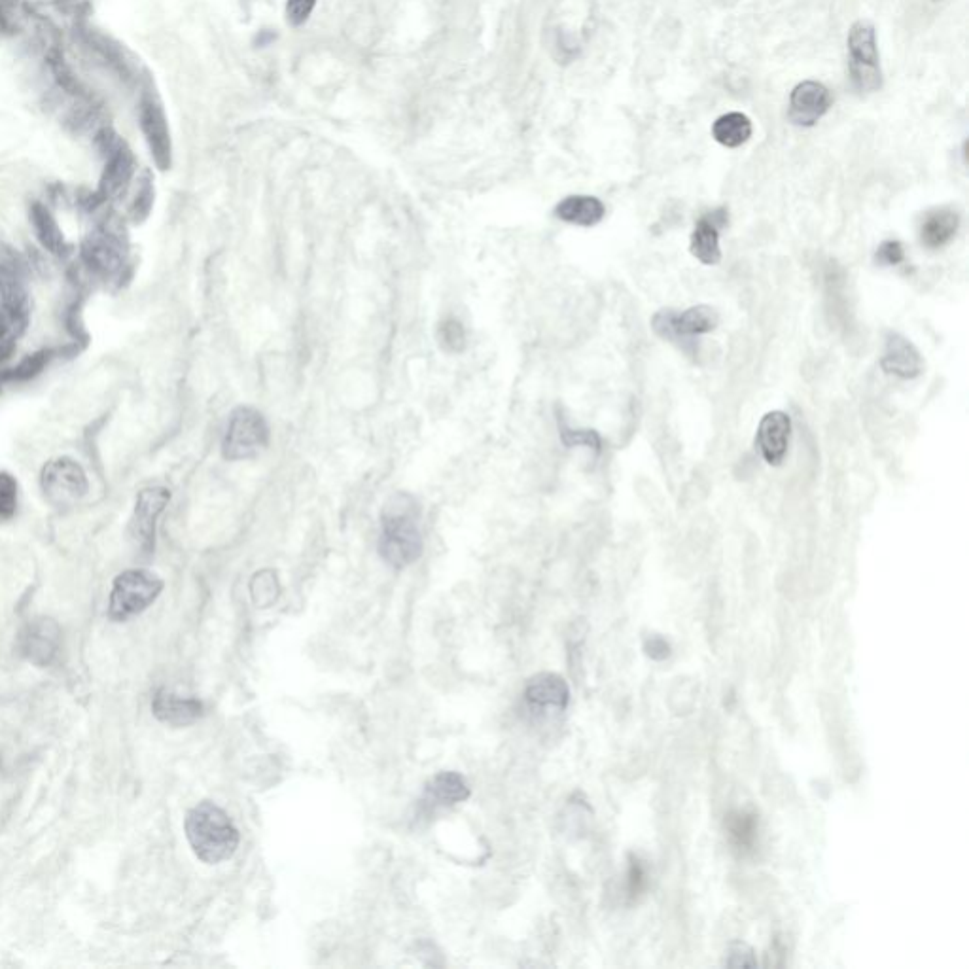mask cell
<instances>
[{"label": "cell", "mask_w": 969, "mask_h": 969, "mask_svg": "<svg viewBox=\"0 0 969 969\" xmlns=\"http://www.w3.org/2000/svg\"><path fill=\"white\" fill-rule=\"evenodd\" d=\"M184 828L188 843L203 864H222L239 848V831L228 812L211 801H203L188 812Z\"/></svg>", "instance_id": "obj_1"}, {"label": "cell", "mask_w": 969, "mask_h": 969, "mask_svg": "<svg viewBox=\"0 0 969 969\" xmlns=\"http://www.w3.org/2000/svg\"><path fill=\"white\" fill-rule=\"evenodd\" d=\"M379 553L394 568H406L421 557L423 538L413 496L398 494L388 502L381 519Z\"/></svg>", "instance_id": "obj_2"}, {"label": "cell", "mask_w": 969, "mask_h": 969, "mask_svg": "<svg viewBox=\"0 0 969 969\" xmlns=\"http://www.w3.org/2000/svg\"><path fill=\"white\" fill-rule=\"evenodd\" d=\"M846 46L852 86L862 95L881 91L884 78L875 25L867 19H858L848 31Z\"/></svg>", "instance_id": "obj_3"}, {"label": "cell", "mask_w": 969, "mask_h": 969, "mask_svg": "<svg viewBox=\"0 0 969 969\" xmlns=\"http://www.w3.org/2000/svg\"><path fill=\"white\" fill-rule=\"evenodd\" d=\"M163 589V582L148 570H125L112 585L108 614L116 621L139 616L152 606Z\"/></svg>", "instance_id": "obj_4"}, {"label": "cell", "mask_w": 969, "mask_h": 969, "mask_svg": "<svg viewBox=\"0 0 969 969\" xmlns=\"http://www.w3.org/2000/svg\"><path fill=\"white\" fill-rule=\"evenodd\" d=\"M269 443V426L264 415L254 407H237L231 413L222 455L226 460H247L264 451Z\"/></svg>", "instance_id": "obj_5"}, {"label": "cell", "mask_w": 969, "mask_h": 969, "mask_svg": "<svg viewBox=\"0 0 969 969\" xmlns=\"http://www.w3.org/2000/svg\"><path fill=\"white\" fill-rule=\"evenodd\" d=\"M40 487L46 500L65 508L78 504L89 493V479L76 460L59 457L42 468Z\"/></svg>", "instance_id": "obj_6"}, {"label": "cell", "mask_w": 969, "mask_h": 969, "mask_svg": "<svg viewBox=\"0 0 969 969\" xmlns=\"http://www.w3.org/2000/svg\"><path fill=\"white\" fill-rule=\"evenodd\" d=\"M720 317L718 313L708 307V305H697L689 307L684 313L676 311H659L652 320L653 330L661 337L669 339L672 343L688 341L697 335L710 334L718 328Z\"/></svg>", "instance_id": "obj_7"}, {"label": "cell", "mask_w": 969, "mask_h": 969, "mask_svg": "<svg viewBox=\"0 0 969 969\" xmlns=\"http://www.w3.org/2000/svg\"><path fill=\"white\" fill-rule=\"evenodd\" d=\"M831 105V91L822 82L805 80L799 82L790 93L788 118L797 127H812L828 114Z\"/></svg>", "instance_id": "obj_8"}, {"label": "cell", "mask_w": 969, "mask_h": 969, "mask_svg": "<svg viewBox=\"0 0 969 969\" xmlns=\"http://www.w3.org/2000/svg\"><path fill=\"white\" fill-rule=\"evenodd\" d=\"M169 500L171 493L165 487H148L137 496L131 519V534L144 549L154 546L159 515L167 508Z\"/></svg>", "instance_id": "obj_9"}, {"label": "cell", "mask_w": 969, "mask_h": 969, "mask_svg": "<svg viewBox=\"0 0 969 969\" xmlns=\"http://www.w3.org/2000/svg\"><path fill=\"white\" fill-rule=\"evenodd\" d=\"M790 436H792V419L784 411H771L761 419L758 434H756V445L767 464L780 466L784 462L790 447Z\"/></svg>", "instance_id": "obj_10"}, {"label": "cell", "mask_w": 969, "mask_h": 969, "mask_svg": "<svg viewBox=\"0 0 969 969\" xmlns=\"http://www.w3.org/2000/svg\"><path fill=\"white\" fill-rule=\"evenodd\" d=\"M141 125L159 169H169L173 159L171 133H169L163 108L154 97H146L142 101Z\"/></svg>", "instance_id": "obj_11"}, {"label": "cell", "mask_w": 969, "mask_h": 969, "mask_svg": "<svg viewBox=\"0 0 969 969\" xmlns=\"http://www.w3.org/2000/svg\"><path fill=\"white\" fill-rule=\"evenodd\" d=\"M727 222V212L723 209L708 212L697 220L695 230L691 233V254L705 265H716L722 262V247H720V230Z\"/></svg>", "instance_id": "obj_12"}, {"label": "cell", "mask_w": 969, "mask_h": 969, "mask_svg": "<svg viewBox=\"0 0 969 969\" xmlns=\"http://www.w3.org/2000/svg\"><path fill=\"white\" fill-rule=\"evenodd\" d=\"M881 368L899 379H915L924 371V360L918 353L917 347L907 337L890 334L886 337Z\"/></svg>", "instance_id": "obj_13"}, {"label": "cell", "mask_w": 969, "mask_h": 969, "mask_svg": "<svg viewBox=\"0 0 969 969\" xmlns=\"http://www.w3.org/2000/svg\"><path fill=\"white\" fill-rule=\"evenodd\" d=\"M960 230V214L952 207H937L924 212L918 224L920 243L930 250L947 247Z\"/></svg>", "instance_id": "obj_14"}, {"label": "cell", "mask_w": 969, "mask_h": 969, "mask_svg": "<svg viewBox=\"0 0 969 969\" xmlns=\"http://www.w3.org/2000/svg\"><path fill=\"white\" fill-rule=\"evenodd\" d=\"M525 699L534 708L564 710L570 701V689L559 674L542 672L530 678L525 688Z\"/></svg>", "instance_id": "obj_15"}, {"label": "cell", "mask_w": 969, "mask_h": 969, "mask_svg": "<svg viewBox=\"0 0 969 969\" xmlns=\"http://www.w3.org/2000/svg\"><path fill=\"white\" fill-rule=\"evenodd\" d=\"M606 207L593 195H568L555 207V216L566 224L591 228L602 222Z\"/></svg>", "instance_id": "obj_16"}, {"label": "cell", "mask_w": 969, "mask_h": 969, "mask_svg": "<svg viewBox=\"0 0 969 969\" xmlns=\"http://www.w3.org/2000/svg\"><path fill=\"white\" fill-rule=\"evenodd\" d=\"M424 797L434 805H455L470 797V786L459 773L443 771L426 784Z\"/></svg>", "instance_id": "obj_17"}, {"label": "cell", "mask_w": 969, "mask_h": 969, "mask_svg": "<svg viewBox=\"0 0 969 969\" xmlns=\"http://www.w3.org/2000/svg\"><path fill=\"white\" fill-rule=\"evenodd\" d=\"M154 712L161 722L188 725V723H194L203 714V706L194 699H182L171 693H159L154 701Z\"/></svg>", "instance_id": "obj_18"}, {"label": "cell", "mask_w": 969, "mask_h": 969, "mask_svg": "<svg viewBox=\"0 0 969 969\" xmlns=\"http://www.w3.org/2000/svg\"><path fill=\"white\" fill-rule=\"evenodd\" d=\"M754 133L752 120L742 112H727L712 124V137L725 148H739Z\"/></svg>", "instance_id": "obj_19"}, {"label": "cell", "mask_w": 969, "mask_h": 969, "mask_svg": "<svg viewBox=\"0 0 969 969\" xmlns=\"http://www.w3.org/2000/svg\"><path fill=\"white\" fill-rule=\"evenodd\" d=\"M84 254L93 267L110 271L122 260V243L108 231H97L89 237Z\"/></svg>", "instance_id": "obj_20"}, {"label": "cell", "mask_w": 969, "mask_h": 969, "mask_svg": "<svg viewBox=\"0 0 969 969\" xmlns=\"http://www.w3.org/2000/svg\"><path fill=\"white\" fill-rule=\"evenodd\" d=\"M57 648V627L48 619H42L29 627L25 635V652L35 663H50Z\"/></svg>", "instance_id": "obj_21"}, {"label": "cell", "mask_w": 969, "mask_h": 969, "mask_svg": "<svg viewBox=\"0 0 969 969\" xmlns=\"http://www.w3.org/2000/svg\"><path fill=\"white\" fill-rule=\"evenodd\" d=\"M725 829L740 852L752 850L758 841V816L750 811H735L725 816Z\"/></svg>", "instance_id": "obj_22"}, {"label": "cell", "mask_w": 969, "mask_h": 969, "mask_svg": "<svg viewBox=\"0 0 969 969\" xmlns=\"http://www.w3.org/2000/svg\"><path fill=\"white\" fill-rule=\"evenodd\" d=\"M438 343L445 353H462L466 347L464 324L457 318H445L438 328Z\"/></svg>", "instance_id": "obj_23"}, {"label": "cell", "mask_w": 969, "mask_h": 969, "mask_svg": "<svg viewBox=\"0 0 969 969\" xmlns=\"http://www.w3.org/2000/svg\"><path fill=\"white\" fill-rule=\"evenodd\" d=\"M33 218H35L38 237L44 243V247L50 248L52 252H59V248H63V237H61V231L57 228L55 220L50 216V212L42 209V207H36Z\"/></svg>", "instance_id": "obj_24"}, {"label": "cell", "mask_w": 969, "mask_h": 969, "mask_svg": "<svg viewBox=\"0 0 969 969\" xmlns=\"http://www.w3.org/2000/svg\"><path fill=\"white\" fill-rule=\"evenodd\" d=\"M18 510V481L8 472H0V521L10 519Z\"/></svg>", "instance_id": "obj_25"}, {"label": "cell", "mask_w": 969, "mask_h": 969, "mask_svg": "<svg viewBox=\"0 0 969 969\" xmlns=\"http://www.w3.org/2000/svg\"><path fill=\"white\" fill-rule=\"evenodd\" d=\"M561 440L566 447H587L593 453H600L602 440L595 430H574L561 424Z\"/></svg>", "instance_id": "obj_26"}, {"label": "cell", "mask_w": 969, "mask_h": 969, "mask_svg": "<svg viewBox=\"0 0 969 969\" xmlns=\"http://www.w3.org/2000/svg\"><path fill=\"white\" fill-rule=\"evenodd\" d=\"M317 0H286V21L290 27H301L313 16Z\"/></svg>", "instance_id": "obj_27"}, {"label": "cell", "mask_w": 969, "mask_h": 969, "mask_svg": "<svg viewBox=\"0 0 969 969\" xmlns=\"http://www.w3.org/2000/svg\"><path fill=\"white\" fill-rule=\"evenodd\" d=\"M875 262L879 265H884V267H894V265L903 264L905 262V247H903V243L898 241V239L884 241L881 247L877 248Z\"/></svg>", "instance_id": "obj_28"}, {"label": "cell", "mask_w": 969, "mask_h": 969, "mask_svg": "<svg viewBox=\"0 0 969 969\" xmlns=\"http://www.w3.org/2000/svg\"><path fill=\"white\" fill-rule=\"evenodd\" d=\"M727 966L731 968H756L758 966V960L754 956V951L744 945V943H739V945H733L731 951H729V958L725 960Z\"/></svg>", "instance_id": "obj_29"}, {"label": "cell", "mask_w": 969, "mask_h": 969, "mask_svg": "<svg viewBox=\"0 0 969 969\" xmlns=\"http://www.w3.org/2000/svg\"><path fill=\"white\" fill-rule=\"evenodd\" d=\"M648 884V875H646V869L642 862L631 856V865H629V896L631 898H636L638 894H642V890L646 888Z\"/></svg>", "instance_id": "obj_30"}, {"label": "cell", "mask_w": 969, "mask_h": 969, "mask_svg": "<svg viewBox=\"0 0 969 969\" xmlns=\"http://www.w3.org/2000/svg\"><path fill=\"white\" fill-rule=\"evenodd\" d=\"M646 652H648V655H650L652 659H657V661H659V659L669 657L670 646L667 644V640H665V638H661V636H652V638H648V640H646Z\"/></svg>", "instance_id": "obj_31"}, {"label": "cell", "mask_w": 969, "mask_h": 969, "mask_svg": "<svg viewBox=\"0 0 969 969\" xmlns=\"http://www.w3.org/2000/svg\"><path fill=\"white\" fill-rule=\"evenodd\" d=\"M271 40H275V33H267V35H265V33H260V36L256 38V44H258V46H264V42L265 44H269Z\"/></svg>", "instance_id": "obj_32"}, {"label": "cell", "mask_w": 969, "mask_h": 969, "mask_svg": "<svg viewBox=\"0 0 969 969\" xmlns=\"http://www.w3.org/2000/svg\"><path fill=\"white\" fill-rule=\"evenodd\" d=\"M934 2H941V0H934Z\"/></svg>", "instance_id": "obj_33"}]
</instances>
